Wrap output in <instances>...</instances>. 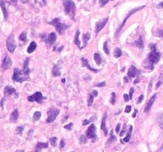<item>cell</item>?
I'll use <instances>...</instances> for the list:
<instances>
[{
    "label": "cell",
    "mask_w": 163,
    "mask_h": 152,
    "mask_svg": "<svg viewBox=\"0 0 163 152\" xmlns=\"http://www.w3.org/2000/svg\"><path fill=\"white\" fill-rule=\"evenodd\" d=\"M23 130H24V126L17 127V129H16V130H15V132H16V134H18V135H21Z\"/></svg>",
    "instance_id": "cell-31"
},
{
    "label": "cell",
    "mask_w": 163,
    "mask_h": 152,
    "mask_svg": "<svg viewBox=\"0 0 163 152\" xmlns=\"http://www.w3.org/2000/svg\"><path fill=\"white\" fill-rule=\"evenodd\" d=\"M106 86L105 82H99V83H98L96 85V87H103V86Z\"/></svg>",
    "instance_id": "cell-40"
},
{
    "label": "cell",
    "mask_w": 163,
    "mask_h": 152,
    "mask_svg": "<svg viewBox=\"0 0 163 152\" xmlns=\"http://www.w3.org/2000/svg\"><path fill=\"white\" fill-rule=\"evenodd\" d=\"M122 50L119 48H116V49H115V51H114V56L116 57V58H119V57H120L121 56H122Z\"/></svg>",
    "instance_id": "cell-27"
},
{
    "label": "cell",
    "mask_w": 163,
    "mask_h": 152,
    "mask_svg": "<svg viewBox=\"0 0 163 152\" xmlns=\"http://www.w3.org/2000/svg\"><path fill=\"white\" fill-rule=\"evenodd\" d=\"M18 119V111L17 109H15L11 113V117H10V121L11 122H15Z\"/></svg>",
    "instance_id": "cell-20"
},
{
    "label": "cell",
    "mask_w": 163,
    "mask_h": 152,
    "mask_svg": "<svg viewBox=\"0 0 163 152\" xmlns=\"http://www.w3.org/2000/svg\"><path fill=\"white\" fill-rule=\"evenodd\" d=\"M131 106H130V105H127V106H126V108H125V113H129L131 112Z\"/></svg>",
    "instance_id": "cell-43"
},
{
    "label": "cell",
    "mask_w": 163,
    "mask_h": 152,
    "mask_svg": "<svg viewBox=\"0 0 163 152\" xmlns=\"http://www.w3.org/2000/svg\"><path fill=\"white\" fill-rule=\"evenodd\" d=\"M94 60L96 63L97 65H100L101 63H102V59H101V56L99 53H95L94 54Z\"/></svg>",
    "instance_id": "cell-25"
},
{
    "label": "cell",
    "mask_w": 163,
    "mask_h": 152,
    "mask_svg": "<svg viewBox=\"0 0 163 152\" xmlns=\"http://www.w3.org/2000/svg\"><path fill=\"white\" fill-rule=\"evenodd\" d=\"M107 22H108V17H106V18H103L102 21H99V22L96 24V34H98L99 31L105 26V25L107 24Z\"/></svg>",
    "instance_id": "cell-12"
},
{
    "label": "cell",
    "mask_w": 163,
    "mask_h": 152,
    "mask_svg": "<svg viewBox=\"0 0 163 152\" xmlns=\"http://www.w3.org/2000/svg\"><path fill=\"white\" fill-rule=\"evenodd\" d=\"M17 152H24V151H23V150H18Z\"/></svg>",
    "instance_id": "cell-56"
},
{
    "label": "cell",
    "mask_w": 163,
    "mask_h": 152,
    "mask_svg": "<svg viewBox=\"0 0 163 152\" xmlns=\"http://www.w3.org/2000/svg\"><path fill=\"white\" fill-rule=\"evenodd\" d=\"M106 118H107V113H105L103 115V119H102V123H101V129L104 132V135H107L108 132H107V129L106 128V124H105V120Z\"/></svg>",
    "instance_id": "cell-18"
},
{
    "label": "cell",
    "mask_w": 163,
    "mask_h": 152,
    "mask_svg": "<svg viewBox=\"0 0 163 152\" xmlns=\"http://www.w3.org/2000/svg\"><path fill=\"white\" fill-rule=\"evenodd\" d=\"M120 127H121V124H117V126H116V132L117 133L119 132V130H120Z\"/></svg>",
    "instance_id": "cell-45"
},
{
    "label": "cell",
    "mask_w": 163,
    "mask_h": 152,
    "mask_svg": "<svg viewBox=\"0 0 163 152\" xmlns=\"http://www.w3.org/2000/svg\"><path fill=\"white\" fill-rule=\"evenodd\" d=\"M62 82H65V79H62Z\"/></svg>",
    "instance_id": "cell-57"
},
{
    "label": "cell",
    "mask_w": 163,
    "mask_h": 152,
    "mask_svg": "<svg viewBox=\"0 0 163 152\" xmlns=\"http://www.w3.org/2000/svg\"><path fill=\"white\" fill-rule=\"evenodd\" d=\"M37 149L38 150H41L43 148H47L48 147V144L47 143H38L37 144Z\"/></svg>",
    "instance_id": "cell-29"
},
{
    "label": "cell",
    "mask_w": 163,
    "mask_h": 152,
    "mask_svg": "<svg viewBox=\"0 0 163 152\" xmlns=\"http://www.w3.org/2000/svg\"><path fill=\"white\" fill-rule=\"evenodd\" d=\"M143 98H144V95H140V97H139V100H138V101L137 102L138 103H141L142 101V100H143Z\"/></svg>",
    "instance_id": "cell-46"
},
{
    "label": "cell",
    "mask_w": 163,
    "mask_h": 152,
    "mask_svg": "<svg viewBox=\"0 0 163 152\" xmlns=\"http://www.w3.org/2000/svg\"><path fill=\"white\" fill-rule=\"evenodd\" d=\"M96 126L95 124H91L90 126L88 127V129L86 131V136L88 139H96Z\"/></svg>",
    "instance_id": "cell-9"
},
{
    "label": "cell",
    "mask_w": 163,
    "mask_h": 152,
    "mask_svg": "<svg viewBox=\"0 0 163 152\" xmlns=\"http://www.w3.org/2000/svg\"><path fill=\"white\" fill-rule=\"evenodd\" d=\"M86 142H87V138H86L85 135H81L80 138V144H85Z\"/></svg>",
    "instance_id": "cell-34"
},
{
    "label": "cell",
    "mask_w": 163,
    "mask_h": 152,
    "mask_svg": "<svg viewBox=\"0 0 163 152\" xmlns=\"http://www.w3.org/2000/svg\"><path fill=\"white\" fill-rule=\"evenodd\" d=\"M146 7V6H141V7H137V8H135V9H133V10H131V11H130V12H129L128 14L127 15V17H125L124 20H123V22H122V24H121L120 27H119V28L118 29V30H117V32H116V36H117V35H118L119 33H120L121 29H122L123 28V26H124L125 23H126V22H127V19H128L129 17H131V15H132V14H135V12H137V11H140V10H142V8H144V7Z\"/></svg>",
    "instance_id": "cell-7"
},
{
    "label": "cell",
    "mask_w": 163,
    "mask_h": 152,
    "mask_svg": "<svg viewBox=\"0 0 163 152\" xmlns=\"http://www.w3.org/2000/svg\"><path fill=\"white\" fill-rule=\"evenodd\" d=\"M150 49H151V51L150 53L149 54L148 56V60L149 62H150L152 64H155L156 63H158L160 60V58H161V52L159 51H157L156 49V45L155 44H151L150 45Z\"/></svg>",
    "instance_id": "cell-2"
},
{
    "label": "cell",
    "mask_w": 163,
    "mask_h": 152,
    "mask_svg": "<svg viewBox=\"0 0 163 152\" xmlns=\"http://www.w3.org/2000/svg\"><path fill=\"white\" fill-rule=\"evenodd\" d=\"M72 126H73V123H69V124H67L64 127L65 129H68V130H71L72 129Z\"/></svg>",
    "instance_id": "cell-41"
},
{
    "label": "cell",
    "mask_w": 163,
    "mask_h": 152,
    "mask_svg": "<svg viewBox=\"0 0 163 152\" xmlns=\"http://www.w3.org/2000/svg\"><path fill=\"white\" fill-rule=\"evenodd\" d=\"M81 61H82V65H83L84 67H87V68H88V70H90L91 71H93V72H96V73L99 71V70L93 68V67H92L89 65V64H88V60H87V59L82 58Z\"/></svg>",
    "instance_id": "cell-14"
},
{
    "label": "cell",
    "mask_w": 163,
    "mask_h": 152,
    "mask_svg": "<svg viewBox=\"0 0 163 152\" xmlns=\"http://www.w3.org/2000/svg\"><path fill=\"white\" fill-rule=\"evenodd\" d=\"M124 81L125 82H128V79H127V78H124Z\"/></svg>",
    "instance_id": "cell-55"
},
{
    "label": "cell",
    "mask_w": 163,
    "mask_h": 152,
    "mask_svg": "<svg viewBox=\"0 0 163 152\" xmlns=\"http://www.w3.org/2000/svg\"><path fill=\"white\" fill-rule=\"evenodd\" d=\"M57 138L56 137H52L51 139H50V144H52V146L53 147H56L57 146Z\"/></svg>",
    "instance_id": "cell-36"
},
{
    "label": "cell",
    "mask_w": 163,
    "mask_h": 152,
    "mask_svg": "<svg viewBox=\"0 0 163 152\" xmlns=\"http://www.w3.org/2000/svg\"><path fill=\"white\" fill-rule=\"evenodd\" d=\"M64 145H65V142H64V139H61V141H60V149L64 148Z\"/></svg>",
    "instance_id": "cell-44"
},
{
    "label": "cell",
    "mask_w": 163,
    "mask_h": 152,
    "mask_svg": "<svg viewBox=\"0 0 163 152\" xmlns=\"http://www.w3.org/2000/svg\"><path fill=\"white\" fill-rule=\"evenodd\" d=\"M57 40V35L55 33H51L50 34H49V36H47V38L45 39V44L47 45V47L50 48L51 45H54V43Z\"/></svg>",
    "instance_id": "cell-11"
},
{
    "label": "cell",
    "mask_w": 163,
    "mask_h": 152,
    "mask_svg": "<svg viewBox=\"0 0 163 152\" xmlns=\"http://www.w3.org/2000/svg\"><path fill=\"white\" fill-rule=\"evenodd\" d=\"M41 114L40 112H35L34 114V116H33V119H34V121H37V120H38L41 117Z\"/></svg>",
    "instance_id": "cell-30"
},
{
    "label": "cell",
    "mask_w": 163,
    "mask_h": 152,
    "mask_svg": "<svg viewBox=\"0 0 163 152\" xmlns=\"http://www.w3.org/2000/svg\"><path fill=\"white\" fill-rule=\"evenodd\" d=\"M111 103L112 105H114L116 103V94L115 93H112V98H111Z\"/></svg>",
    "instance_id": "cell-37"
},
{
    "label": "cell",
    "mask_w": 163,
    "mask_h": 152,
    "mask_svg": "<svg viewBox=\"0 0 163 152\" xmlns=\"http://www.w3.org/2000/svg\"><path fill=\"white\" fill-rule=\"evenodd\" d=\"M7 49L9 50L10 52L13 53L15 51V48H16V44L15 42V37H14V34L11 33V34L9 35V36L7 39Z\"/></svg>",
    "instance_id": "cell-6"
},
{
    "label": "cell",
    "mask_w": 163,
    "mask_h": 152,
    "mask_svg": "<svg viewBox=\"0 0 163 152\" xmlns=\"http://www.w3.org/2000/svg\"><path fill=\"white\" fill-rule=\"evenodd\" d=\"M17 2H18V0H12V1L10 2H11V3H13V4H16V3H17Z\"/></svg>",
    "instance_id": "cell-53"
},
{
    "label": "cell",
    "mask_w": 163,
    "mask_h": 152,
    "mask_svg": "<svg viewBox=\"0 0 163 152\" xmlns=\"http://www.w3.org/2000/svg\"><path fill=\"white\" fill-rule=\"evenodd\" d=\"M65 14L69 15L72 19H75L76 15V5L72 0H64L63 2Z\"/></svg>",
    "instance_id": "cell-1"
},
{
    "label": "cell",
    "mask_w": 163,
    "mask_h": 152,
    "mask_svg": "<svg viewBox=\"0 0 163 152\" xmlns=\"http://www.w3.org/2000/svg\"><path fill=\"white\" fill-rule=\"evenodd\" d=\"M91 120H84V121H83V125H87V124H88L89 123H90Z\"/></svg>",
    "instance_id": "cell-48"
},
{
    "label": "cell",
    "mask_w": 163,
    "mask_h": 152,
    "mask_svg": "<svg viewBox=\"0 0 163 152\" xmlns=\"http://www.w3.org/2000/svg\"><path fill=\"white\" fill-rule=\"evenodd\" d=\"M116 136H115V135H111V137H110L109 140H108V144H111L112 142H115V141H116Z\"/></svg>",
    "instance_id": "cell-39"
},
{
    "label": "cell",
    "mask_w": 163,
    "mask_h": 152,
    "mask_svg": "<svg viewBox=\"0 0 163 152\" xmlns=\"http://www.w3.org/2000/svg\"><path fill=\"white\" fill-rule=\"evenodd\" d=\"M161 80H160V81L158 82V84H157V85H156V88H158L159 86H161Z\"/></svg>",
    "instance_id": "cell-51"
},
{
    "label": "cell",
    "mask_w": 163,
    "mask_h": 152,
    "mask_svg": "<svg viewBox=\"0 0 163 152\" xmlns=\"http://www.w3.org/2000/svg\"><path fill=\"white\" fill-rule=\"evenodd\" d=\"M103 51H104V52H105L107 55H109L110 51H109V48H108V47H107V41H106V42H104V44H103Z\"/></svg>",
    "instance_id": "cell-33"
},
{
    "label": "cell",
    "mask_w": 163,
    "mask_h": 152,
    "mask_svg": "<svg viewBox=\"0 0 163 152\" xmlns=\"http://www.w3.org/2000/svg\"><path fill=\"white\" fill-rule=\"evenodd\" d=\"M15 92H16V90H15V88L7 86L4 88V92L3 93H4L5 97H8L11 95V94H15Z\"/></svg>",
    "instance_id": "cell-15"
},
{
    "label": "cell",
    "mask_w": 163,
    "mask_h": 152,
    "mask_svg": "<svg viewBox=\"0 0 163 152\" xmlns=\"http://www.w3.org/2000/svg\"><path fill=\"white\" fill-rule=\"evenodd\" d=\"M137 113H138L137 109H135V112H134V113H133V115H132V116H133V117H135V116H136V115H137Z\"/></svg>",
    "instance_id": "cell-50"
},
{
    "label": "cell",
    "mask_w": 163,
    "mask_h": 152,
    "mask_svg": "<svg viewBox=\"0 0 163 152\" xmlns=\"http://www.w3.org/2000/svg\"><path fill=\"white\" fill-rule=\"evenodd\" d=\"M12 79L17 82H22L23 81L29 79V75H26L23 71H21L19 69L15 68Z\"/></svg>",
    "instance_id": "cell-4"
},
{
    "label": "cell",
    "mask_w": 163,
    "mask_h": 152,
    "mask_svg": "<svg viewBox=\"0 0 163 152\" xmlns=\"http://www.w3.org/2000/svg\"><path fill=\"white\" fill-rule=\"evenodd\" d=\"M29 61H30V59L27 58L26 60H25V62H24V65H23V71L26 75H29L30 74V68H29Z\"/></svg>",
    "instance_id": "cell-19"
},
{
    "label": "cell",
    "mask_w": 163,
    "mask_h": 152,
    "mask_svg": "<svg viewBox=\"0 0 163 152\" xmlns=\"http://www.w3.org/2000/svg\"><path fill=\"white\" fill-rule=\"evenodd\" d=\"M0 7H1V9H2V13H3V16H4V18L5 19H7V17H8V12H7V9H6L4 0H0Z\"/></svg>",
    "instance_id": "cell-17"
},
{
    "label": "cell",
    "mask_w": 163,
    "mask_h": 152,
    "mask_svg": "<svg viewBox=\"0 0 163 152\" xmlns=\"http://www.w3.org/2000/svg\"><path fill=\"white\" fill-rule=\"evenodd\" d=\"M11 65H12V61H11V58L9 57L8 55H6L4 57V60L2 61V69L3 71L8 70L9 68H11Z\"/></svg>",
    "instance_id": "cell-10"
},
{
    "label": "cell",
    "mask_w": 163,
    "mask_h": 152,
    "mask_svg": "<svg viewBox=\"0 0 163 152\" xmlns=\"http://www.w3.org/2000/svg\"><path fill=\"white\" fill-rule=\"evenodd\" d=\"M5 101V98H3L2 99V101H1V104H0V105H1V107H3V101Z\"/></svg>",
    "instance_id": "cell-52"
},
{
    "label": "cell",
    "mask_w": 163,
    "mask_h": 152,
    "mask_svg": "<svg viewBox=\"0 0 163 152\" xmlns=\"http://www.w3.org/2000/svg\"><path fill=\"white\" fill-rule=\"evenodd\" d=\"M90 39V33H84L83 35V41H84V45L82 47H80V49H83L84 47H86V45H88V42Z\"/></svg>",
    "instance_id": "cell-21"
},
{
    "label": "cell",
    "mask_w": 163,
    "mask_h": 152,
    "mask_svg": "<svg viewBox=\"0 0 163 152\" xmlns=\"http://www.w3.org/2000/svg\"><path fill=\"white\" fill-rule=\"evenodd\" d=\"M28 101L30 102H34L37 101V103H41L42 102L43 99H45V98L42 96V94L41 92H37L34 94H33L31 96L27 98Z\"/></svg>",
    "instance_id": "cell-8"
},
{
    "label": "cell",
    "mask_w": 163,
    "mask_h": 152,
    "mask_svg": "<svg viewBox=\"0 0 163 152\" xmlns=\"http://www.w3.org/2000/svg\"><path fill=\"white\" fill-rule=\"evenodd\" d=\"M134 45H135L137 47L140 48H142L144 47V43L143 41H142V36H139V38L138 39V41H136L134 43Z\"/></svg>",
    "instance_id": "cell-23"
},
{
    "label": "cell",
    "mask_w": 163,
    "mask_h": 152,
    "mask_svg": "<svg viewBox=\"0 0 163 152\" xmlns=\"http://www.w3.org/2000/svg\"><path fill=\"white\" fill-rule=\"evenodd\" d=\"M53 75H54V76H55V77H58V76H60V71L57 65L54 66V67H53Z\"/></svg>",
    "instance_id": "cell-26"
},
{
    "label": "cell",
    "mask_w": 163,
    "mask_h": 152,
    "mask_svg": "<svg viewBox=\"0 0 163 152\" xmlns=\"http://www.w3.org/2000/svg\"><path fill=\"white\" fill-rule=\"evenodd\" d=\"M108 1H109V0H99V2H100L101 7H103L104 5L107 4V2H108Z\"/></svg>",
    "instance_id": "cell-42"
},
{
    "label": "cell",
    "mask_w": 163,
    "mask_h": 152,
    "mask_svg": "<svg viewBox=\"0 0 163 152\" xmlns=\"http://www.w3.org/2000/svg\"><path fill=\"white\" fill-rule=\"evenodd\" d=\"M36 48H37V43L34 42V41H32V42L30 43L28 48H27V52H28V53H32L33 51L36 49Z\"/></svg>",
    "instance_id": "cell-22"
},
{
    "label": "cell",
    "mask_w": 163,
    "mask_h": 152,
    "mask_svg": "<svg viewBox=\"0 0 163 152\" xmlns=\"http://www.w3.org/2000/svg\"><path fill=\"white\" fill-rule=\"evenodd\" d=\"M134 91H135V88H131V90H130V94H129L128 97H129V99H132V95H133V93Z\"/></svg>",
    "instance_id": "cell-38"
},
{
    "label": "cell",
    "mask_w": 163,
    "mask_h": 152,
    "mask_svg": "<svg viewBox=\"0 0 163 152\" xmlns=\"http://www.w3.org/2000/svg\"><path fill=\"white\" fill-rule=\"evenodd\" d=\"M161 5H162V3H161H161H160V4H159L158 6V8H161Z\"/></svg>",
    "instance_id": "cell-54"
},
{
    "label": "cell",
    "mask_w": 163,
    "mask_h": 152,
    "mask_svg": "<svg viewBox=\"0 0 163 152\" xmlns=\"http://www.w3.org/2000/svg\"><path fill=\"white\" fill-rule=\"evenodd\" d=\"M123 98H124L125 101H129V97H128V94H125L124 95H123Z\"/></svg>",
    "instance_id": "cell-47"
},
{
    "label": "cell",
    "mask_w": 163,
    "mask_h": 152,
    "mask_svg": "<svg viewBox=\"0 0 163 152\" xmlns=\"http://www.w3.org/2000/svg\"><path fill=\"white\" fill-rule=\"evenodd\" d=\"M79 35H80V30L77 29V33L75 35V38H74V44L77 45L79 48H80V41L79 40Z\"/></svg>",
    "instance_id": "cell-24"
},
{
    "label": "cell",
    "mask_w": 163,
    "mask_h": 152,
    "mask_svg": "<svg viewBox=\"0 0 163 152\" xmlns=\"http://www.w3.org/2000/svg\"><path fill=\"white\" fill-rule=\"evenodd\" d=\"M19 39L21 41H23L24 42H25V41H26V32L21 33V35L19 36Z\"/></svg>",
    "instance_id": "cell-35"
},
{
    "label": "cell",
    "mask_w": 163,
    "mask_h": 152,
    "mask_svg": "<svg viewBox=\"0 0 163 152\" xmlns=\"http://www.w3.org/2000/svg\"><path fill=\"white\" fill-rule=\"evenodd\" d=\"M93 101H94V97H93V95H92V94H90L88 95V106H91V105H92Z\"/></svg>",
    "instance_id": "cell-32"
},
{
    "label": "cell",
    "mask_w": 163,
    "mask_h": 152,
    "mask_svg": "<svg viewBox=\"0 0 163 152\" xmlns=\"http://www.w3.org/2000/svg\"><path fill=\"white\" fill-rule=\"evenodd\" d=\"M156 98H157V94H154L151 98H150V99L149 100L148 103L146 104V108H145V109H144V111H145V113H148L149 111L150 110V109H151V106H152V105L154 104V102L155 101V100H156Z\"/></svg>",
    "instance_id": "cell-13"
},
{
    "label": "cell",
    "mask_w": 163,
    "mask_h": 152,
    "mask_svg": "<svg viewBox=\"0 0 163 152\" xmlns=\"http://www.w3.org/2000/svg\"><path fill=\"white\" fill-rule=\"evenodd\" d=\"M132 129H133V127L130 126V129H129L128 132H127V136L123 139V142H124V143L128 142L129 140H130V139H131V132H132Z\"/></svg>",
    "instance_id": "cell-28"
},
{
    "label": "cell",
    "mask_w": 163,
    "mask_h": 152,
    "mask_svg": "<svg viewBox=\"0 0 163 152\" xmlns=\"http://www.w3.org/2000/svg\"><path fill=\"white\" fill-rule=\"evenodd\" d=\"M48 117L46 120L47 123H52L54 122L55 119L57 117V116L60 113V110L56 108H50L48 111Z\"/></svg>",
    "instance_id": "cell-5"
},
{
    "label": "cell",
    "mask_w": 163,
    "mask_h": 152,
    "mask_svg": "<svg viewBox=\"0 0 163 152\" xmlns=\"http://www.w3.org/2000/svg\"><path fill=\"white\" fill-rule=\"evenodd\" d=\"M49 24H50L52 26H54V27L56 28L57 32H58L59 34H63L64 30L69 27L66 24L61 23V22H60V18H55V19L53 20L52 22H49Z\"/></svg>",
    "instance_id": "cell-3"
},
{
    "label": "cell",
    "mask_w": 163,
    "mask_h": 152,
    "mask_svg": "<svg viewBox=\"0 0 163 152\" xmlns=\"http://www.w3.org/2000/svg\"><path fill=\"white\" fill-rule=\"evenodd\" d=\"M92 94H93V95H94V97H97L98 96V92H97L96 90H93V91H92Z\"/></svg>",
    "instance_id": "cell-49"
},
{
    "label": "cell",
    "mask_w": 163,
    "mask_h": 152,
    "mask_svg": "<svg viewBox=\"0 0 163 152\" xmlns=\"http://www.w3.org/2000/svg\"><path fill=\"white\" fill-rule=\"evenodd\" d=\"M137 69L135 66H131L130 68H129L128 71H127V75H128L130 78H134L136 76V74H137Z\"/></svg>",
    "instance_id": "cell-16"
}]
</instances>
